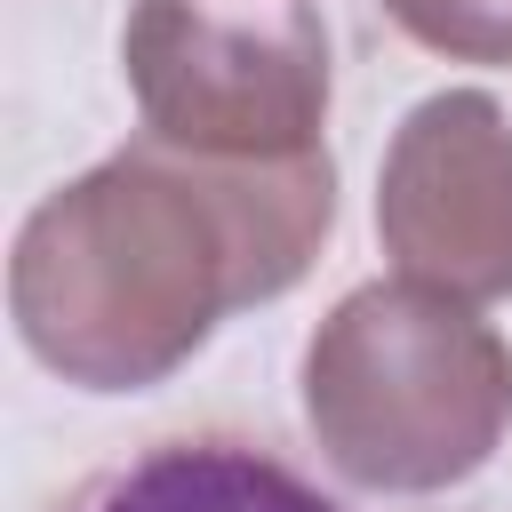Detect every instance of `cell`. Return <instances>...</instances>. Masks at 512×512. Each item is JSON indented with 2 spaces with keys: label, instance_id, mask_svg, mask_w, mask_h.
I'll list each match as a JSON object with an SVG mask.
<instances>
[{
  "label": "cell",
  "instance_id": "4",
  "mask_svg": "<svg viewBox=\"0 0 512 512\" xmlns=\"http://www.w3.org/2000/svg\"><path fill=\"white\" fill-rule=\"evenodd\" d=\"M376 240L392 272L432 296H512V120L488 88H440L392 128L376 168Z\"/></svg>",
  "mask_w": 512,
  "mask_h": 512
},
{
  "label": "cell",
  "instance_id": "1",
  "mask_svg": "<svg viewBox=\"0 0 512 512\" xmlns=\"http://www.w3.org/2000/svg\"><path fill=\"white\" fill-rule=\"evenodd\" d=\"M336 232V160H200L120 144L56 184L8 248L24 352L80 392L168 384L232 312L288 296Z\"/></svg>",
  "mask_w": 512,
  "mask_h": 512
},
{
  "label": "cell",
  "instance_id": "6",
  "mask_svg": "<svg viewBox=\"0 0 512 512\" xmlns=\"http://www.w3.org/2000/svg\"><path fill=\"white\" fill-rule=\"evenodd\" d=\"M384 16L448 64H512V0H384Z\"/></svg>",
  "mask_w": 512,
  "mask_h": 512
},
{
  "label": "cell",
  "instance_id": "5",
  "mask_svg": "<svg viewBox=\"0 0 512 512\" xmlns=\"http://www.w3.org/2000/svg\"><path fill=\"white\" fill-rule=\"evenodd\" d=\"M72 512H344V504L320 496L296 464H280L256 440L184 432V440H152L144 456L112 464L104 480H88L72 496Z\"/></svg>",
  "mask_w": 512,
  "mask_h": 512
},
{
  "label": "cell",
  "instance_id": "2",
  "mask_svg": "<svg viewBox=\"0 0 512 512\" xmlns=\"http://www.w3.org/2000/svg\"><path fill=\"white\" fill-rule=\"evenodd\" d=\"M304 424L368 496L464 488L512 432V344L416 280L352 288L304 344Z\"/></svg>",
  "mask_w": 512,
  "mask_h": 512
},
{
  "label": "cell",
  "instance_id": "3",
  "mask_svg": "<svg viewBox=\"0 0 512 512\" xmlns=\"http://www.w3.org/2000/svg\"><path fill=\"white\" fill-rule=\"evenodd\" d=\"M120 72L152 144L200 160L328 152L336 48L312 0H128Z\"/></svg>",
  "mask_w": 512,
  "mask_h": 512
}]
</instances>
